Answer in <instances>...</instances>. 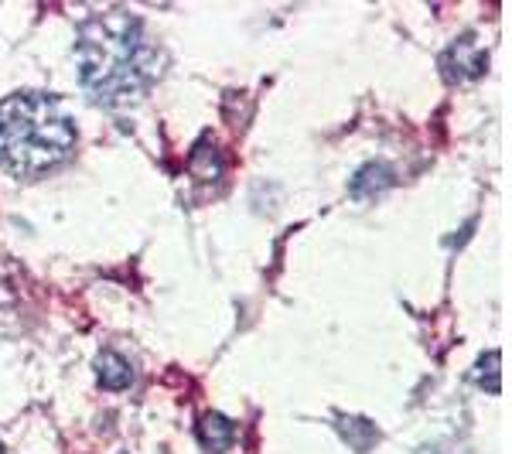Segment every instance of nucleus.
Returning <instances> with one entry per match:
<instances>
[{
    "label": "nucleus",
    "mask_w": 512,
    "mask_h": 454,
    "mask_svg": "<svg viewBox=\"0 0 512 454\" xmlns=\"http://www.w3.org/2000/svg\"><path fill=\"white\" fill-rule=\"evenodd\" d=\"M76 65L86 93H93L99 103H127L154 86L161 55L144 24L123 11H110L82 24Z\"/></svg>",
    "instance_id": "f257e3e1"
},
{
    "label": "nucleus",
    "mask_w": 512,
    "mask_h": 454,
    "mask_svg": "<svg viewBox=\"0 0 512 454\" xmlns=\"http://www.w3.org/2000/svg\"><path fill=\"white\" fill-rule=\"evenodd\" d=\"M76 147V127L59 99L18 93L0 103V164L21 178L55 171Z\"/></svg>",
    "instance_id": "f03ea898"
},
{
    "label": "nucleus",
    "mask_w": 512,
    "mask_h": 454,
    "mask_svg": "<svg viewBox=\"0 0 512 454\" xmlns=\"http://www.w3.org/2000/svg\"><path fill=\"white\" fill-rule=\"evenodd\" d=\"M485 65H489V55H485L482 48H475L472 38H461L444 52L441 69L448 72V79H454V82H468V79L482 76Z\"/></svg>",
    "instance_id": "7ed1b4c3"
},
{
    "label": "nucleus",
    "mask_w": 512,
    "mask_h": 454,
    "mask_svg": "<svg viewBox=\"0 0 512 454\" xmlns=\"http://www.w3.org/2000/svg\"><path fill=\"white\" fill-rule=\"evenodd\" d=\"M96 379L103 390H113V393H123L134 386V366L127 362V356H120V352L113 349H103L96 356Z\"/></svg>",
    "instance_id": "20e7f679"
},
{
    "label": "nucleus",
    "mask_w": 512,
    "mask_h": 454,
    "mask_svg": "<svg viewBox=\"0 0 512 454\" xmlns=\"http://www.w3.org/2000/svg\"><path fill=\"white\" fill-rule=\"evenodd\" d=\"M390 185H393L390 164L373 161V164H366V168H362L359 175L352 178V195H355V198H373V195H379V192H386Z\"/></svg>",
    "instance_id": "39448f33"
},
{
    "label": "nucleus",
    "mask_w": 512,
    "mask_h": 454,
    "mask_svg": "<svg viewBox=\"0 0 512 454\" xmlns=\"http://www.w3.org/2000/svg\"><path fill=\"white\" fill-rule=\"evenodd\" d=\"M233 420H226L222 414H205L202 420H198V437H202V444L209 451H226L229 444H233Z\"/></svg>",
    "instance_id": "423d86ee"
},
{
    "label": "nucleus",
    "mask_w": 512,
    "mask_h": 454,
    "mask_svg": "<svg viewBox=\"0 0 512 454\" xmlns=\"http://www.w3.org/2000/svg\"><path fill=\"white\" fill-rule=\"evenodd\" d=\"M192 168H195L198 178H209V181H216L222 175V158H219V151H216V144H212V140H202V144L195 147Z\"/></svg>",
    "instance_id": "0eeeda50"
},
{
    "label": "nucleus",
    "mask_w": 512,
    "mask_h": 454,
    "mask_svg": "<svg viewBox=\"0 0 512 454\" xmlns=\"http://www.w3.org/2000/svg\"><path fill=\"white\" fill-rule=\"evenodd\" d=\"M475 383L485 393H499V352H482L475 362Z\"/></svg>",
    "instance_id": "6e6552de"
},
{
    "label": "nucleus",
    "mask_w": 512,
    "mask_h": 454,
    "mask_svg": "<svg viewBox=\"0 0 512 454\" xmlns=\"http://www.w3.org/2000/svg\"><path fill=\"white\" fill-rule=\"evenodd\" d=\"M0 454H7V451H4V444H0Z\"/></svg>",
    "instance_id": "1a4fd4ad"
}]
</instances>
